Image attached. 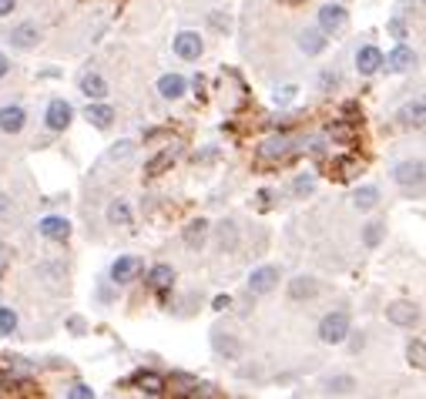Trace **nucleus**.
Wrapping results in <instances>:
<instances>
[{"label":"nucleus","instance_id":"42","mask_svg":"<svg viewBox=\"0 0 426 399\" xmlns=\"http://www.w3.org/2000/svg\"><path fill=\"white\" fill-rule=\"evenodd\" d=\"M67 325H71V332H78V336L84 332V319H78V316H74V319H71Z\"/></svg>","mask_w":426,"mask_h":399},{"label":"nucleus","instance_id":"38","mask_svg":"<svg viewBox=\"0 0 426 399\" xmlns=\"http://www.w3.org/2000/svg\"><path fill=\"white\" fill-rule=\"evenodd\" d=\"M389 34L400 40H407V27H403V20H389Z\"/></svg>","mask_w":426,"mask_h":399},{"label":"nucleus","instance_id":"14","mask_svg":"<svg viewBox=\"0 0 426 399\" xmlns=\"http://www.w3.org/2000/svg\"><path fill=\"white\" fill-rule=\"evenodd\" d=\"M289 148H292V141L286 134H279V138H269V141L259 145V158H262V161H279V158L289 154Z\"/></svg>","mask_w":426,"mask_h":399},{"label":"nucleus","instance_id":"12","mask_svg":"<svg viewBox=\"0 0 426 399\" xmlns=\"http://www.w3.org/2000/svg\"><path fill=\"white\" fill-rule=\"evenodd\" d=\"M27 124V111L20 104H3L0 108V131L3 134H20Z\"/></svg>","mask_w":426,"mask_h":399},{"label":"nucleus","instance_id":"31","mask_svg":"<svg viewBox=\"0 0 426 399\" xmlns=\"http://www.w3.org/2000/svg\"><path fill=\"white\" fill-rule=\"evenodd\" d=\"M235 242H238L235 222H222V225H218V245H222V248H235Z\"/></svg>","mask_w":426,"mask_h":399},{"label":"nucleus","instance_id":"36","mask_svg":"<svg viewBox=\"0 0 426 399\" xmlns=\"http://www.w3.org/2000/svg\"><path fill=\"white\" fill-rule=\"evenodd\" d=\"M336 84H339V74H336V71H322V74H319V88H322V91H329Z\"/></svg>","mask_w":426,"mask_h":399},{"label":"nucleus","instance_id":"26","mask_svg":"<svg viewBox=\"0 0 426 399\" xmlns=\"http://www.w3.org/2000/svg\"><path fill=\"white\" fill-rule=\"evenodd\" d=\"M172 161H174V152L172 148H165V152H158L155 158L145 165V174H148V178H158V174H165V171L172 168Z\"/></svg>","mask_w":426,"mask_h":399},{"label":"nucleus","instance_id":"8","mask_svg":"<svg viewBox=\"0 0 426 399\" xmlns=\"http://www.w3.org/2000/svg\"><path fill=\"white\" fill-rule=\"evenodd\" d=\"M38 231L47 242H67V238H71V222L60 218V215H47V218L38 222Z\"/></svg>","mask_w":426,"mask_h":399},{"label":"nucleus","instance_id":"17","mask_svg":"<svg viewBox=\"0 0 426 399\" xmlns=\"http://www.w3.org/2000/svg\"><path fill=\"white\" fill-rule=\"evenodd\" d=\"M185 88H188V81L181 74H165L158 77V95L165 97V101H178V97L185 95Z\"/></svg>","mask_w":426,"mask_h":399},{"label":"nucleus","instance_id":"20","mask_svg":"<svg viewBox=\"0 0 426 399\" xmlns=\"http://www.w3.org/2000/svg\"><path fill=\"white\" fill-rule=\"evenodd\" d=\"M131 218H135V215H131V205H128L124 198H115V202L108 205V222H111L115 228H128L131 225Z\"/></svg>","mask_w":426,"mask_h":399},{"label":"nucleus","instance_id":"41","mask_svg":"<svg viewBox=\"0 0 426 399\" xmlns=\"http://www.w3.org/2000/svg\"><path fill=\"white\" fill-rule=\"evenodd\" d=\"M7 266H10V255L0 248V279H3V272H7Z\"/></svg>","mask_w":426,"mask_h":399},{"label":"nucleus","instance_id":"44","mask_svg":"<svg viewBox=\"0 0 426 399\" xmlns=\"http://www.w3.org/2000/svg\"><path fill=\"white\" fill-rule=\"evenodd\" d=\"M7 209H10V198H7V195H0V215H3Z\"/></svg>","mask_w":426,"mask_h":399},{"label":"nucleus","instance_id":"4","mask_svg":"<svg viewBox=\"0 0 426 399\" xmlns=\"http://www.w3.org/2000/svg\"><path fill=\"white\" fill-rule=\"evenodd\" d=\"M279 279H282V272L275 266L252 268V275H249V295H269L272 288L279 285Z\"/></svg>","mask_w":426,"mask_h":399},{"label":"nucleus","instance_id":"9","mask_svg":"<svg viewBox=\"0 0 426 399\" xmlns=\"http://www.w3.org/2000/svg\"><path fill=\"white\" fill-rule=\"evenodd\" d=\"M172 47H174V54L181 57V60H198L202 51H205V44H202V38H198L195 31H181V34L172 40Z\"/></svg>","mask_w":426,"mask_h":399},{"label":"nucleus","instance_id":"33","mask_svg":"<svg viewBox=\"0 0 426 399\" xmlns=\"http://www.w3.org/2000/svg\"><path fill=\"white\" fill-rule=\"evenodd\" d=\"M295 95H299V88L286 84V88H279V91H275V104H279V108H286V104H292V101H295Z\"/></svg>","mask_w":426,"mask_h":399},{"label":"nucleus","instance_id":"32","mask_svg":"<svg viewBox=\"0 0 426 399\" xmlns=\"http://www.w3.org/2000/svg\"><path fill=\"white\" fill-rule=\"evenodd\" d=\"M407 359L409 366H416V369H423L426 366V356H423V339H413L407 345Z\"/></svg>","mask_w":426,"mask_h":399},{"label":"nucleus","instance_id":"30","mask_svg":"<svg viewBox=\"0 0 426 399\" xmlns=\"http://www.w3.org/2000/svg\"><path fill=\"white\" fill-rule=\"evenodd\" d=\"M383 235H386V225H383V222H369L366 231H363V242H366L369 248H376L383 242Z\"/></svg>","mask_w":426,"mask_h":399},{"label":"nucleus","instance_id":"21","mask_svg":"<svg viewBox=\"0 0 426 399\" xmlns=\"http://www.w3.org/2000/svg\"><path fill=\"white\" fill-rule=\"evenodd\" d=\"M135 386L141 389V393H148V396H161L168 382L161 380L158 373H145V369H141V373H135Z\"/></svg>","mask_w":426,"mask_h":399},{"label":"nucleus","instance_id":"11","mask_svg":"<svg viewBox=\"0 0 426 399\" xmlns=\"http://www.w3.org/2000/svg\"><path fill=\"white\" fill-rule=\"evenodd\" d=\"M386 319L393 325H403V329H413L420 323V305L416 302H393L386 309Z\"/></svg>","mask_w":426,"mask_h":399},{"label":"nucleus","instance_id":"40","mask_svg":"<svg viewBox=\"0 0 426 399\" xmlns=\"http://www.w3.org/2000/svg\"><path fill=\"white\" fill-rule=\"evenodd\" d=\"M14 7H17V0H0V17L14 14Z\"/></svg>","mask_w":426,"mask_h":399},{"label":"nucleus","instance_id":"43","mask_svg":"<svg viewBox=\"0 0 426 399\" xmlns=\"http://www.w3.org/2000/svg\"><path fill=\"white\" fill-rule=\"evenodd\" d=\"M7 71H10V60H7V57L0 54V77H7Z\"/></svg>","mask_w":426,"mask_h":399},{"label":"nucleus","instance_id":"35","mask_svg":"<svg viewBox=\"0 0 426 399\" xmlns=\"http://www.w3.org/2000/svg\"><path fill=\"white\" fill-rule=\"evenodd\" d=\"M128 154H131V141H117L115 148L108 152V158H111V161H121V158H128Z\"/></svg>","mask_w":426,"mask_h":399},{"label":"nucleus","instance_id":"37","mask_svg":"<svg viewBox=\"0 0 426 399\" xmlns=\"http://www.w3.org/2000/svg\"><path fill=\"white\" fill-rule=\"evenodd\" d=\"M67 396H71V399H95V389H91V386H84V382H78V386H74Z\"/></svg>","mask_w":426,"mask_h":399},{"label":"nucleus","instance_id":"34","mask_svg":"<svg viewBox=\"0 0 426 399\" xmlns=\"http://www.w3.org/2000/svg\"><path fill=\"white\" fill-rule=\"evenodd\" d=\"M312 185H316V178H312V174H299V178L292 181V191H295V195H309Z\"/></svg>","mask_w":426,"mask_h":399},{"label":"nucleus","instance_id":"19","mask_svg":"<svg viewBox=\"0 0 426 399\" xmlns=\"http://www.w3.org/2000/svg\"><path fill=\"white\" fill-rule=\"evenodd\" d=\"M319 292V282L312 279V275H295L289 282V295L295 299V302H302V299H312Z\"/></svg>","mask_w":426,"mask_h":399},{"label":"nucleus","instance_id":"24","mask_svg":"<svg viewBox=\"0 0 426 399\" xmlns=\"http://www.w3.org/2000/svg\"><path fill=\"white\" fill-rule=\"evenodd\" d=\"M88 121L104 131V128H111V121H115V108H111V104H88Z\"/></svg>","mask_w":426,"mask_h":399},{"label":"nucleus","instance_id":"22","mask_svg":"<svg viewBox=\"0 0 426 399\" xmlns=\"http://www.w3.org/2000/svg\"><path fill=\"white\" fill-rule=\"evenodd\" d=\"M208 222L205 218H195V222H188V228H185V245L188 248H202L205 245V238H208Z\"/></svg>","mask_w":426,"mask_h":399},{"label":"nucleus","instance_id":"3","mask_svg":"<svg viewBox=\"0 0 426 399\" xmlns=\"http://www.w3.org/2000/svg\"><path fill=\"white\" fill-rule=\"evenodd\" d=\"M145 272V262H141V255H117L115 262H111V285H128L135 282L138 275Z\"/></svg>","mask_w":426,"mask_h":399},{"label":"nucleus","instance_id":"27","mask_svg":"<svg viewBox=\"0 0 426 399\" xmlns=\"http://www.w3.org/2000/svg\"><path fill=\"white\" fill-rule=\"evenodd\" d=\"M400 124H407V128H420V124H423V101H420V97L409 101L407 108L400 111Z\"/></svg>","mask_w":426,"mask_h":399},{"label":"nucleus","instance_id":"1","mask_svg":"<svg viewBox=\"0 0 426 399\" xmlns=\"http://www.w3.org/2000/svg\"><path fill=\"white\" fill-rule=\"evenodd\" d=\"M349 329H352L349 312L336 309V312H329V316H322V323H319V339L326 342V345H343L346 336H349Z\"/></svg>","mask_w":426,"mask_h":399},{"label":"nucleus","instance_id":"5","mask_svg":"<svg viewBox=\"0 0 426 399\" xmlns=\"http://www.w3.org/2000/svg\"><path fill=\"white\" fill-rule=\"evenodd\" d=\"M44 121H47L51 131H64V128L74 121V108H71L64 97H54V101L47 104V111H44Z\"/></svg>","mask_w":426,"mask_h":399},{"label":"nucleus","instance_id":"18","mask_svg":"<svg viewBox=\"0 0 426 399\" xmlns=\"http://www.w3.org/2000/svg\"><path fill=\"white\" fill-rule=\"evenodd\" d=\"M81 95H88L91 101H101V97L108 95V81L95 71H88V74H81Z\"/></svg>","mask_w":426,"mask_h":399},{"label":"nucleus","instance_id":"13","mask_svg":"<svg viewBox=\"0 0 426 399\" xmlns=\"http://www.w3.org/2000/svg\"><path fill=\"white\" fill-rule=\"evenodd\" d=\"M38 40H40V31H38V24H31V20H24V24H17V27H10V44H14L17 51H31Z\"/></svg>","mask_w":426,"mask_h":399},{"label":"nucleus","instance_id":"6","mask_svg":"<svg viewBox=\"0 0 426 399\" xmlns=\"http://www.w3.org/2000/svg\"><path fill=\"white\" fill-rule=\"evenodd\" d=\"M383 67L396 71V74L413 71V67H416V51H413L409 44H396V47L389 51V57H383Z\"/></svg>","mask_w":426,"mask_h":399},{"label":"nucleus","instance_id":"29","mask_svg":"<svg viewBox=\"0 0 426 399\" xmlns=\"http://www.w3.org/2000/svg\"><path fill=\"white\" fill-rule=\"evenodd\" d=\"M17 332V312L10 305H0V336H14Z\"/></svg>","mask_w":426,"mask_h":399},{"label":"nucleus","instance_id":"28","mask_svg":"<svg viewBox=\"0 0 426 399\" xmlns=\"http://www.w3.org/2000/svg\"><path fill=\"white\" fill-rule=\"evenodd\" d=\"M352 389H356V380H352V376H329V380H326V393H332V396H346Z\"/></svg>","mask_w":426,"mask_h":399},{"label":"nucleus","instance_id":"2","mask_svg":"<svg viewBox=\"0 0 426 399\" xmlns=\"http://www.w3.org/2000/svg\"><path fill=\"white\" fill-rule=\"evenodd\" d=\"M349 27V10L343 3H322L319 7V31L332 38V34H343Z\"/></svg>","mask_w":426,"mask_h":399},{"label":"nucleus","instance_id":"16","mask_svg":"<svg viewBox=\"0 0 426 399\" xmlns=\"http://www.w3.org/2000/svg\"><path fill=\"white\" fill-rule=\"evenodd\" d=\"M212 345H215V352H218V356H225V359H238V356H242V342L235 339L232 332H218V329H215Z\"/></svg>","mask_w":426,"mask_h":399},{"label":"nucleus","instance_id":"23","mask_svg":"<svg viewBox=\"0 0 426 399\" xmlns=\"http://www.w3.org/2000/svg\"><path fill=\"white\" fill-rule=\"evenodd\" d=\"M172 282H174V268L165 266V262L148 272V285H151L155 292H165V288H172Z\"/></svg>","mask_w":426,"mask_h":399},{"label":"nucleus","instance_id":"39","mask_svg":"<svg viewBox=\"0 0 426 399\" xmlns=\"http://www.w3.org/2000/svg\"><path fill=\"white\" fill-rule=\"evenodd\" d=\"M229 305H232V295H218V299L212 302V309H218V312H225Z\"/></svg>","mask_w":426,"mask_h":399},{"label":"nucleus","instance_id":"25","mask_svg":"<svg viewBox=\"0 0 426 399\" xmlns=\"http://www.w3.org/2000/svg\"><path fill=\"white\" fill-rule=\"evenodd\" d=\"M376 202H379V188H376V185H363V188L352 191V205L359 211L376 209Z\"/></svg>","mask_w":426,"mask_h":399},{"label":"nucleus","instance_id":"7","mask_svg":"<svg viewBox=\"0 0 426 399\" xmlns=\"http://www.w3.org/2000/svg\"><path fill=\"white\" fill-rule=\"evenodd\" d=\"M383 51L376 47V44H363L359 51H356V71L363 77H369V74H376L379 67H383Z\"/></svg>","mask_w":426,"mask_h":399},{"label":"nucleus","instance_id":"10","mask_svg":"<svg viewBox=\"0 0 426 399\" xmlns=\"http://www.w3.org/2000/svg\"><path fill=\"white\" fill-rule=\"evenodd\" d=\"M393 178H396V185H403V188H420L423 185V161L416 158V161H400L396 168H393Z\"/></svg>","mask_w":426,"mask_h":399},{"label":"nucleus","instance_id":"15","mask_svg":"<svg viewBox=\"0 0 426 399\" xmlns=\"http://www.w3.org/2000/svg\"><path fill=\"white\" fill-rule=\"evenodd\" d=\"M326 44H329L326 34H322V31H316V27H306V31L299 34V51H302V54H309V57L322 54V51H326Z\"/></svg>","mask_w":426,"mask_h":399}]
</instances>
